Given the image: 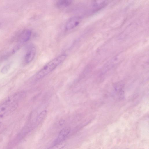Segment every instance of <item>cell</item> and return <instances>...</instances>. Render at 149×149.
<instances>
[{
  "instance_id": "obj_1",
  "label": "cell",
  "mask_w": 149,
  "mask_h": 149,
  "mask_svg": "<svg viewBox=\"0 0 149 149\" xmlns=\"http://www.w3.org/2000/svg\"><path fill=\"white\" fill-rule=\"evenodd\" d=\"M67 56L65 54H61L50 61L37 73L35 77L36 80H38L46 76L54 70L65 60Z\"/></svg>"
},
{
  "instance_id": "obj_2",
  "label": "cell",
  "mask_w": 149,
  "mask_h": 149,
  "mask_svg": "<svg viewBox=\"0 0 149 149\" xmlns=\"http://www.w3.org/2000/svg\"><path fill=\"white\" fill-rule=\"evenodd\" d=\"M80 17L74 16L69 19L65 24V29L67 30H70L77 27L80 24Z\"/></svg>"
},
{
  "instance_id": "obj_3",
  "label": "cell",
  "mask_w": 149,
  "mask_h": 149,
  "mask_svg": "<svg viewBox=\"0 0 149 149\" xmlns=\"http://www.w3.org/2000/svg\"><path fill=\"white\" fill-rule=\"evenodd\" d=\"M36 52V48L34 46L31 45L29 47L24 57L26 63H28L32 61L34 58Z\"/></svg>"
},
{
  "instance_id": "obj_4",
  "label": "cell",
  "mask_w": 149,
  "mask_h": 149,
  "mask_svg": "<svg viewBox=\"0 0 149 149\" xmlns=\"http://www.w3.org/2000/svg\"><path fill=\"white\" fill-rule=\"evenodd\" d=\"M70 129L69 127L64 128L61 130L55 141V144L63 141L70 133Z\"/></svg>"
},
{
  "instance_id": "obj_5",
  "label": "cell",
  "mask_w": 149,
  "mask_h": 149,
  "mask_svg": "<svg viewBox=\"0 0 149 149\" xmlns=\"http://www.w3.org/2000/svg\"><path fill=\"white\" fill-rule=\"evenodd\" d=\"M31 34L32 31L29 29H26L23 31L20 35V42L22 43L27 42L30 39Z\"/></svg>"
},
{
  "instance_id": "obj_6",
  "label": "cell",
  "mask_w": 149,
  "mask_h": 149,
  "mask_svg": "<svg viewBox=\"0 0 149 149\" xmlns=\"http://www.w3.org/2000/svg\"><path fill=\"white\" fill-rule=\"evenodd\" d=\"M73 1L70 0H61L57 1L56 5L59 8H64L70 6L72 3Z\"/></svg>"
},
{
  "instance_id": "obj_7",
  "label": "cell",
  "mask_w": 149,
  "mask_h": 149,
  "mask_svg": "<svg viewBox=\"0 0 149 149\" xmlns=\"http://www.w3.org/2000/svg\"><path fill=\"white\" fill-rule=\"evenodd\" d=\"M121 84L116 85L115 87V92H116V95H117L119 98L121 99L123 96V91L122 88V86Z\"/></svg>"
},
{
  "instance_id": "obj_8",
  "label": "cell",
  "mask_w": 149,
  "mask_h": 149,
  "mask_svg": "<svg viewBox=\"0 0 149 149\" xmlns=\"http://www.w3.org/2000/svg\"><path fill=\"white\" fill-rule=\"evenodd\" d=\"M66 145V143L63 141L55 144L50 149H61L63 148Z\"/></svg>"
},
{
  "instance_id": "obj_9",
  "label": "cell",
  "mask_w": 149,
  "mask_h": 149,
  "mask_svg": "<svg viewBox=\"0 0 149 149\" xmlns=\"http://www.w3.org/2000/svg\"><path fill=\"white\" fill-rule=\"evenodd\" d=\"M10 67V65L9 64L7 65L4 66L2 69L1 72L3 73H6L8 71Z\"/></svg>"
},
{
  "instance_id": "obj_10",
  "label": "cell",
  "mask_w": 149,
  "mask_h": 149,
  "mask_svg": "<svg viewBox=\"0 0 149 149\" xmlns=\"http://www.w3.org/2000/svg\"><path fill=\"white\" fill-rule=\"evenodd\" d=\"M46 111L45 110L40 113L38 116L37 118L38 120H41L46 115Z\"/></svg>"
},
{
  "instance_id": "obj_11",
  "label": "cell",
  "mask_w": 149,
  "mask_h": 149,
  "mask_svg": "<svg viewBox=\"0 0 149 149\" xmlns=\"http://www.w3.org/2000/svg\"><path fill=\"white\" fill-rule=\"evenodd\" d=\"M64 121L63 120H61L59 122V124L60 125H62L63 124H64Z\"/></svg>"
}]
</instances>
